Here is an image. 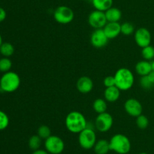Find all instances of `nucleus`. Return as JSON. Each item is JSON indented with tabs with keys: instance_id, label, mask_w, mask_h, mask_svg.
Returning <instances> with one entry per match:
<instances>
[{
	"instance_id": "obj_1",
	"label": "nucleus",
	"mask_w": 154,
	"mask_h": 154,
	"mask_svg": "<svg viewBox=\"0 0 154 154\" xmlns=\"http://www.w3.org/2000/svg\"><path fill=\"white\" fill-rule=\"evenodd\" d=\"M66 127L70 132L79 134L87 127V119L83 113L78 111H72L66 116Z\"/></svg>"
},
{
	"instance_id": "obj_2",
	"label": "nucleus",
	"mask_w": 154,
	"mask_h": 154,
	"mask_svg": "<svg viewBox=\"0 0 154 154\" xmlns=\"http://www.w3.org/2000/svg\"><path fill=\"white\" fill-rule=\"evenodd\" d=\"M116 86L120 91H128L133 86L135 77L130 69L127 68H120L114 75Z\"/></svg>"
},
{
	"instance_id": "obj_3",
	"label": "nucleus",
	"mask_w": 154,
	"mask_h": 154,
	"mask_svg": "<svg viewBox=\"0 0 154 154\" xmlns=\"http://www.w3.org/2000/svg\"><path fill=\"white\" fill-rule=\"evenodd\" d=\"M110 149L117 154H127L130 151L132 144L127 136L116 134L109 140Z\"/></svg>"
},
{
	"instance_id": "obj_4",
	"label": "nucleus",
	"mask_w": 154,
	"mask_h": 154,
	"mask_svg": "<svg viewBox=\"0 0 154 154\" xmlns=\"http://www.w3.org/2000/svg\"><path fill=\"white\" fill-rule=\"evenodd\" d=\"M20 85V78L17 73L12 71L5 72L0 79V89L2 91L11 93L18 89Z\"/></svg>"
},
{
	"instance_id": "obj_5",
	"label": "nucleus",
	"mask_w": 154,
	"mask_h": 154,
	"mask_svg": "<svg viewBox=\"0 0 154 154\" xmlns=\"http://www.w3.org/2000/svg\"><path fill=\"white\" fill-rule=\"evenodd\" d=\"M96 134L94 130L91 128H87L79 133L78 142L83 149H90L93 148L96 143Z\"/></svg>"
},
{
	"instance_id": "obj_6",
	"label": "nucleus",
	"mask_w": 154,
	"mask_h": 154,
	"mask_svg": "<svg viewBox=\"0 0 154 154\" xmlns=\"http://www.w3.org/2000/svg\"><path fill=\"white\" fill-rule=\"evenodd\" d=\"M54 18L59 24H68L74 20L75 14L71 8L66 5H60L54 11Z\"/></svg>"
},
{
	"instance_id": "obj_7",
	"label": "nucleus",
	"mask_w": 154,
	"mask_h": 154,
	"mask_svg": "<svg viewBox=\"0 0 154 154\" xmlns=\"http://www.w3.org/2000/svg\"><path fill=\"white\" fill-rule=\"evenodd\" d=\"M45 148L50 154H61L65 149V143L59 136L51 135L45 140Z\"/></svg>"
},
{
	"instance_id": "obj_8",
	"label": "nucleus",
	"mask_w": 154,
	"mask_h": 154,
	"mask_svg": "<svg viewBox=\"0 0 154 154\" xmlns=\"http://www.w3.org/2000/svg\"><path fill=\"white\" fill-rule=\"evenodd\" d=\"M113 123H114V119L110 113L105 112L98 115L96 119L95 125L98 131L105 133L111 129Z\"/></svg>"
},
{
	"instance_id": "obj_9",
	"label": "nucleus",
	"mask_w": 154,
	"mask_h": 154,
	"mask_svg": "<svg viewBox=\"0 0 154 154\" xmlns=\"http://www.w3.org/2000/svg\"><path fill=\"white\" fill-rule=\"evenodd\" d=\"M88 23L90 27L94 28L95 30H97V29H103L108 23V21L105 17V12L95 10L89 14Z\"/></svg>"
},
{
	"instance_id": "obj_10",
	"label": "nucleus",
	"mask_w": 154,
	"mask_h": 154,
	"mask_svg": "<svg viewBox=\"0 0 154 154\" xmlns=\"http://www.w3.org/2000/svg\"><path fill=\"white\" fill-rule=\"evenodd\" d=\"M135 43L141 48L147 47L151 43V33L148 29L145 27H140L135 32Z\"/></svg>"
},
{
	"instance_id": "obj_11",
	"label": "nucleus",
	"mask_w": 154,
	"mask_h": 154,
	"mask_svg": "<svg viewBox=\"0 0 154 154\" xmlns=\"http://www.w3.org/2000/svg\"><path fill=\"white\" fill-rule=\"evenodd\" d=\"M108 39L103 29H97L93 32L90 36V42L96 48H102L108 43Z\"/></svg>"
},
{
	"instance_id": "obj_12",
	"label": "nucleus",
	"mask_w": 154,
	"mask_h": 154,
	"mask_svg": "<svg viewBox=\"0 0 154 154\" xmlns=\"http://www.w3.org/2000/svg\"><path fill=\"white\" fill-rule=\"evenodd\" d=\"M124 109L129 116L133 117H138V116L142 114V104L135 98L128 99L124 104Z\"/></svg>"
},
{
	"instance_id": "obj_13",
	"label": "nucleus",
	"mask_w": 154,
	"mask_h": 154,
	"mask_svg": "<svg viewBox=\"0 0 154 154\" xmlns=\"http://www.w3.org/2000/svg\"><path fill=\"white\" fill-rule=\"evenodd\" d=\"M103 30L108 39H115L121 33V24L119 22H108Z\"/></svg>"
},
{
	"instance_id": "obj_14",
	"label": "nucleus",
	"mask_w": 154,
	"mask_h": 154,
	"mask_svg": "<svg viewBox=\"0 0 154 154\" xmlns=\"http://www.w3.org/2000/svg\"><path fill=\"white\" fill-rule=\"evenodd\" d=\"M77 89L83 94H87L91 91L93 88V82L90 77L81 76L77 82Z\"/></svg>"
},
{
	"instance_id": "obj_15",
	"label": "nucleus",
	"mask_w": 154,
	"mask_h": 154,
	"mask_svg": "<svg viewBox=\"0 0 154 154\" xmlns=\"http://www.w3.org/2000/svg\"><path fill=\"white\" fill-rule=\"evenodd\" d=\"M105 100L108 102L114 103L119 99L120 96V90L117 86L106 88L104 92Z\"/></svg>"
},
{
	"instance_id": "obj_16",
	"label": "nucleus",
	"mask_w": 154,
	"mask_h": 154,
	"mask_svg": "<svg viewBox=\"0 0 154 154\" xmlns=\"http://www.w3.org/2000/svg\"><path fill=\"white\" fill-rule=\"evenodd\" d=\"M135 71L141 76L147 75L152 71L151 64L148 60H141L135 65Z\"/></svg>"
},
{
	"instance_id": "obj_17",
	"label": "nucleus",
	"mask_w": 154,
	"mask_h": 154,
	"mask_svg": "<svg viewBox=\"0 0 154 154\" xmlns=\"http://www.w3.org/2000/svg\"><path fill=\"white\" fill-rule=\"evenodd\" d=\"M105 14L108 22H119L122 18L121 11L113 6L105 11Z\"/></svg>"
},
{
	"instance_id": "obj_18",
	"label": "nucleus",
	"mask_w": 154,
	"mask_h": 154,
	"mask_svg": "<svg viewBox=\"0 0 154 154\" xmlns=\"http://www.w3.org/2000/svg\"><path fill=\"white\" fill-rule=\"evenodd\" d=\"M93 149L96 154H108V152L111 150L109 141L105 139L97 140L93 146Z\"/></svg>"
},
{
	"instance_id": "obj_19",
	"label": "nucleus",
	"mask_w": 154,
	"mask_h": 154,
	"mask_svg": "<svg viewBox=\"0 0 154 154\" xmlns=\"http://www.w3.org/2000/svg\"><path fill=\"white\" fill-rule=\"evenodd\" d=\"M114 0H92V5L95 10L106 11L113 6Z\"/></svg>"
},
{
	"instance_id": "obj_20",
	"label": "nucleus",
	"mask_w": 154,
	"mask_h": 154,
	"mask_svg": "<svg viewBox=\"0 0 154 154\" xmlns=\"http://www.w3.org/2000/svg\"><path fill=\"white\" fill-rule=\"evenodd\" d=\"M93 108L97 113H103L106 112L107 108H108V104L105 100L102 99V98H98L95 100L93 104Z\"/></svg>"
},
{
	"instance_id": "obj_21",
	"label": "nucleus",
	"mask_w": 154,
	"mask_h": 154,
	"mask_svg": "<svg viewBox=\"0 0 154 154\" xmlns=\"http://www.w3.org/2000/svg\"><path fill=\"white\" fill-rule=\"evenodd\" d=\"M14 52V47L10 42H3L0 46V53L5 57L13 55Z\"/></svg>"
},
{
	"instance_id": "obj_22",
	"label": "nucleus",
	"mask_w": 154,
	"mask_h": 154,
	"mask_svg": "<svg viewBox=\"0 0 154 154\" xmlns=\"http://www.w3.org/2000/svg\"><path fill=\"white\" fill-rule=\"evenodd\" d=\"M42 139L41 138L38 134L32 135L29 139V146L30 149L33 151L39 149L41 146H42Z\"/></svg>"
},
{
	"instance_id": "obj_23",
	"label": "nucleus",
	"mask_w": 154,
	"mask_h": 154,
	"mask_svg": "<svg viewBox=\"0 0 154 154\" xmlns=\"http://www.w3.org/2000/svg\"><path fill=\"white\" fill-rule=\"evenodd\" d=\"M141 55L145 60H152L154 58V47L150 45L143 48L141 50Z\"/></svg>"
},
{
	"instance_id": "obj_24",
	"label": "nucleus",
	"mask_w": 154,
	"mask_h": 154,
	"mask_svg": "<svg viewBox=\"0 0 154 154\" xmlns=\"http://www.w3.org/2000/svg\"><path fill=\"white\" fill-rule=\"evenodd\" d=\"M12 66V62L8 57H3L0 59V72H9Z\"/></svg>"
},
{
	"instance_id": "obj_25",
	"label": "nucleus",
	"mask_w": 154,
	"mask_h": 154,
	"mask_svg": "<svg viewBox=\"0 0 154 154\" xmlns=\"http://www.w3.org/2000/svg\"><path fill=\"white\" fill-rule=\"evenodd\" d=\"M38 135L42 139V140H46L47 138L51 135V131L48 126L45 125H41L38 129Z\"/></svg>"
},
{
	"instance_id": "obj_26",
	"label": "nucleus",
	"mask_w": 154,
	"mask_h": 154,
	"mask_svg": "<svg viewBox=\"0 0 154 154\" xmlns=\"http://www.w3.org/2000/svg\"><path fill=\"white\" fill-rule=\"evenodd\" d=\"M135 31V27L131 23L125 22L121 24V33L124 36H130Z\"/></svg>"
},
{
	"instance_id": "obj_27",
	"label": "nucleus",
	"mask_w": 154,
	"mask_h": 154,
	"mask_svg": "<svg viewBox=\"0 0 154 154\" xmlns=\"http://www.w3.org/2000/svg\"><path fill=\"white\" fill-rule=\"evenodd\" d=\"M136 125L141 129H145L149 125L148 118L143 114L140 115L136 117Z\"/></svg>"
},
{
	"instance_id": "obj_28",
	"label": "nucleus",
	"mask_w": 154,
	"mask_h": 154,
	"mask_svg": "<svg viewBox=\"0 0 154 154\" xmlns=\"http://www.w3.org/2000/svg\"><path fill=\"white\" fill-rule=\"evenodd\" d=\"M9 118L5 112L0 110V131L4 130L8 126Z\"/></svg>"
},
{
	"instance_id": "obj_29",
	"label": "nucleus",
	"mask_w": 154,
	"mask_h": 154,
	"mask_svg": "<svg viewBox=\"0 0 154 154\" xmlns=\"http://www.w3.org/2000/svg\"><path fill=\"white\" fill-rule=\"evenodd\" d=\"M140 85L144 89H151L154 85L153 83L150 81L147 75L141 77V79H140Z\"/></svg>"
},
{
	"instance_id": "obj_30",
	"label": "nucleus",
	"mask_w": 154,
	"mask_h": 154,
	"mask_svg": "<svg viewBox=\"0 0 154 154\" xmlns=\"http://www.w3.org/2000/svg\"><path fill=\"white\" fill-rule=\"evenodd\" d=\"M104 85L106 88L112 87V86H116L115 78L114 75H108L104 79Z\"/></svg>"
},
{
	"instance_id": "obj_31",
	"label": "nucleus",
	"mask_w": 154,
	"mask_h": 154,
	"mask_svg": "<svg viewBox=\"0 0 154 154\" xmlns=\"http://www.w3.org/2000/svg\"><path fill=\"white\" fill-rule=\"evenodd\" d=\"M6 15H7V14H6L5 10L3 8L0 7V23L5 20Z\"/></svg>"
},
{
	"instance_id": "obj_32",
	"label": "nucleus",
	"mask_w": 154,
	"mask_h": 154,
	"mask_svg": "<svg viewBox=\"0 0 154 154\" xmlns=\"http://www.w3.org/2000/svg\"><path fill=\"white\" fill-rule=\"evenodd\" d=\"M32 154H50V153L46 150V149H37V150L33 151Z\"/></svg>"
},
{
	"instance_id": "obj_33",
	"label": "nucleus",
	"mask_w": 154,
	"mask_h": 154,
	"mask_svg": "<svg viewBox=\"0 0 154 154\" xmlns=\"http://www.w3.org/2000/svg\"><path fill=\"white\" fill-rule=\"evenodd\" d=\"M147 77H148V79H150V81L154 85V71L152 70L151 72L147 75Z\"/></svg>"
},
{
	"instance_id": "obj_34",
	"label": "nucleus",
	"mask_w": 154,
	"mask_h": 154,
	"mask_svg": "<svg viewBox=\"0 0 154 154\" xmlns=\"http://www.w3.org/2000/svg\"><path fill=\"white\" fill-rule=\"evenodd\" d=\"M150 64H151V69H152V70L154 71V60H152V61L150 62Z\"/></svg>"
},
{
	"instance_id": "obj_35",
	"label": "nucleus",
	"mask_w": 154,
	"mask_h": 154,
	"mask_svg": "<svg viewBox=\"0 0 154 154\" xmlns=\"http://www.w3.org/2000/svg\"><path fill=\"white\" fill-rule=\"evenodd\" d=\"M2 43H3V42H2V38L1 34H0V46H1L2 44Z\"/></svg>"
},
{
	"instance_id": "obj_36",
	"label": "nucleus",
	"mask_w": 154,
	"mask_h": 154,
	"mask_svg": "<svg viewBox=\"0 0 154 154\" xmlns=\"http://www.w3.org/2000/svg\"><path fill=\"white\" fill-rule=\"evenodd\" d=\"M138 154H148V153H147V152H140V153H138Z\"/></svg>"
},
{
	"instance_id": "obj_37",
	"label": "nucleus",
	"mask_w": 154,
	"mask_h": 154,
	"mask_svg": "<svg viewBox=\"0 0 154 154\" xmlns=\"http://www.w3.org/2000/svg\"><path fill=\"white\" fill-rule=\"evenodd\" d=\"M83 1H87V0H83Z\"/></svg>"
}]
</instances>
